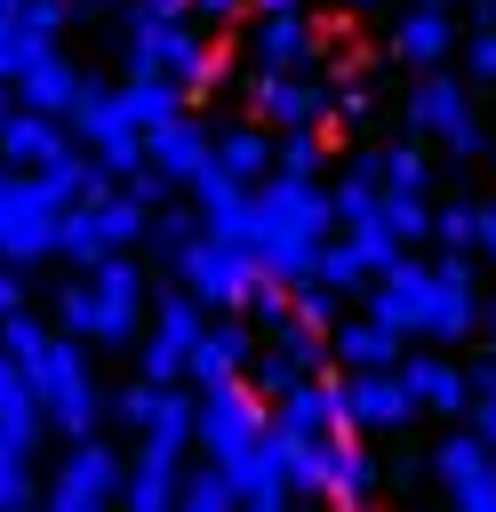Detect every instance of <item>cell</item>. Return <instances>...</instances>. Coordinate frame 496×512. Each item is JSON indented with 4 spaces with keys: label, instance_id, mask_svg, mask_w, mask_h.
<instances>
[{
    "label": "cell",
    "instance_id": "cell-12",
    "mask_svg": "<svg viewBox=\"0 0 496 512\" xmlns=\"http://www.w3.org/2000/svg\"><path fill=\"white\" fill-rule=\"evenodd\" d=\"M424 296H432V264L424 256H392L376 280H368V320H384L392 336H416V320H424Z\"/></svg>",
    "mask_w": 496,
    "mask_h": 512
},
{
    "label": "cell",
    "instance_id": "cell-48",
    "mask_svg": "<svg viewBox=\"0 0 496 512\" xmlns=\"http://www.w3.org/2000/svg\"><path fill=\"white\" fill-rule=\"evenodd\" d=\"M368 112H376L368 88H344V96H336V120H368Z\"/></svg>",
    "mask_w": 496,
    "mask_h": 512
},
{
    "label": "cell",
    "instance_id": "cell-21",
    "mask_svg": "<svg viewBox=\"0 0 496 512\" xmlns=\"http://www.w3.org/2000/svg\"><path fill=\"white\" fill-rule=\"evenodd\" d=\"M56 144H72V128H64L56 112L16 104V112H8V128H0V168H40Z\"/></svg>",
    "mask_w": 496,
    "mask_h": 512
},
{
    "label": "cell",
    "instance_id": "cell-2",
    "mask_svg": "<svg viewBox=\"0 0 496 512\" xmlns=\"http://www.w3.org/2000/svg\"><path fill=\"white\" fill-rule=\"evenodd\" d=\"M120 48H128V64L184 80V96H208V88H216V72H224V56L200 40L192 8H152V0H136V8H128V40H120Z\"/></svg>",
    "mask_w": 496,
    "mask_h": 512
},
{
    "label": "cell",
    "instance_id": "cell-47",
    "mask_svg": "<svg viewBox=\"0 0 496 512\" xmlns=\"http://www.w3.org/2000/svg\"><path fill=\"white\" fill-rule=\"evenodd\" d=\"M464 416H472V432H480V440H488V448H496V392H480V400H472V408H464Z\"/></svg>",
    "mask_w": 496,
    "mask_h": 512
},
{
    "label": "cell",
    "instance_id": "cell-3",
    "mask_svg": "<svg viewBox=\"0 0 496 512\" xmlns=\"http://www.w3.org/2000/svg\"><path fill=\"white\" fill-rule=\"evenodd\" d=\"M408 128L448 144V160H480L488 152V128L472 112V80H456L448 64H416V88H408Z\"/></svg>",
    "mask_w": 496,
    "mask_h": 512
},
{
    "label": "cell",
    "instance_id": "cell-16",
    "mask_svg": "<svg viewBox=\"0 0 496 512\" xmlns=\"http://www.w3.org/2000/svg\"><path fill=\"white\" fill-rule=\"evenodd\" d=\"M216 472L232 480V496H240L248 512H280V504H288V480H280V456H272V424H264L248 448L216 456Z\"/></svg>",
    "mask_w": 496,
    "mask_h": 512
},
{
    "label": "cell",
    "instance_id": "cell-40",
    "mask_svg": "<svg viewBox=\"0 0 496 512\" xmlns=\"http://www.w3.org/2000/svg\"><path fill=\"white\" fill-rule=\"evenodd\" d=\"M472 224H480V200H448V208H432V240H440V248H472Z\"/></svg>",
    "mask_w": 496,
    "mask_h": 512
},
{
    "label": "cell",
    "instance_id": "cell-23",
    "mask_svg": "<svg viewBox=\"0 0 496 512\" xmlns=\"http://www.w3.org/2000/svg\"><path fill=\"white\" fill-rule=\"evenodd\" d=\"M448 48H456V16L448 8H408L400 24H392V56L400 64H448Z\"/></svg>",
    "mask_w": 496,
    "mask_h": 512
},
{
    "label": "cell",
    "instance_id": "cell-9",
    "mask_svg": "<svg viewBox=\"0 0 496 512\" xmlns=\"http://www.w3.org/2000/svg\"><path fill=\"white\" fill-rule=\"evenodd\" d=\"M424 344H464L480 336V272H472V248H448L432 264V296H424V320H416Z\"/></svg>",
    "mask_w": 496,
    "mask_h": 512
},
{
    "label": "cell",
    "instance_id": "cell-51",
    "mask_svg": "<svg viewBox=\"0 0 496 512\" xmlns=\"http://www.w3.org/2000/svg\"><path fill=\"white\" fill-rule=\"evenodd\" d=\"M248 8H304V0H248Z\"/></svg>",
    "mask_w": 496,
    "mask_h": 512
},
{
    "label": "cell",
    "instance_id": "cell-41",
    "mask_svg": "<svg viewBox=\"0 0 496 512\" xmlns=\"http://www.w3.org/2000/svg\"><path fill=\"white\" fill-rule=\"evenodd\" d=\"M40 488H32V456L24 448H8L0 456V512H16V504H32Z\"/></svg>",
    "mask_w": 496,
    "mask_h": 512
},
{
    "label": "cell",
    "instance_id": "cell-54",
    "mask_svg": "<svg viewBox=\"0 0 496 512\" xmlns=\"http://www.w3.org/2000/svg\"><path fill=\"white\" fill-rule=\"evenodd\" d=\"M152 8H184V0H152Z\"/></svg>",
    "mask_w": 496,
    "mask_h": 512
},
{
    "label": "cell",
    "instance_id": "cell-7",
    "mask_svg": "<svg viewBox=\"0 0 496 512\" xmlns=\"http://www.w3.org/2000/svg\"><path fill=\"white\" fill-rule=\"evenodd\" d=\"M120 448L112 440H96V432H80V440H64V464H56V480L40 488L56 512H104V504H120Z\"/></svg>",
    "mask_w": 496,
    "mask_h": 512
},
{
    "label": "cell",
    "instance_id": "cell-43",
    "mask_svg": "<svg viewBox=\"0 0 496 512\" xmlns=\"http://www.w3.org/2000/svg\"><path fill=\"white\" fill-rule=\"evenodd\" d=\"M456 504H464V512H496V448H488V464L456 488Z\"/></svg>",
    "mask_w": 496,
    "mask_h": 512
},
{
    "label": "cell",
    "instance_id": "cell-29",
    "mask_svg": "<svg viewBox=\"0 0 496 512\" xmlns=\"http://www.w3.org/2000/svg\"><path fill=\"white\" fill-rule=\"evenodd\" d=\"M328 144H336V128H320V120H312V128H280V136H272V168H280V176H320Z\"/></svg>",
    "mask_w": 496,
    "mask_h": 512
},
{
    "label": "cell",
    "instance_id": "cell-42",
    "mask_svg": "<svg viewBox=\"0 0 496 512\" xmlns=\"http://www.w3.org/2000/svg\"><path fill=\"white\" fill-rule=\"evenodd\" d=\"M464 80H472V88L496 80V24H480V32L464 40Z\"/></svg>",
    "mask_w": 496,
    "mask_h": 512
},
{
    "label": "cell",
    "instance_id": "cell-8",
    "mask_svg": "<svg viewBox=\"0 0 496 512\" xmlns=\"http://www.w3.org/2000/svg\"><path fill=\"white\" fill-rule=\"evenodd\" d=\"M0 256L8 264L56 256V200L40 192L32 168H0Z\"/></svg>",
    "mask_w": 496,
    "mask_h": 512
},
{
    "label": "cell",
    "instance_id": "cell-36",
    "mask_svg": "<svg viewBox=\"0 0 496 512\" xmlns=\"http://www.w3.org/2000/svg\"><path fill=\"white\" fill-rule=\"evenodd\" d=\"M48 40H56V32H40V24H24V16H0V88H8Z\"/></svg>",
    "mask_w": 496,
    "mask_h": 512
},
{
    "label": "cell",
    "instance_id": "cell-24",
    "mask_svg": "<svg viewBox=\"0 0 496 512\" xmlns=\"http://www.w3.org/2000/svg\"><path fill=\"white\" fill-rule=\"evenodd\" d=\"M32 176H40V192H48L56 208H72V200H88V192H104V184H112V176H104V160H96V152H80V144H56Z\"/></svg>",
    "mask_w": 496,
    "mask_h": 512
},
{
    "label": "cell",
    "instance_id": "cell-30",
    "mask_svg": "<svg viewBox=\"0 0 496 512\" xmlns=\"http://www.w3.org/2000/svg\"><path fill=\"white\" fill-rule=\"evenodd\" d=\"M424 464H432V472H440V488L456 496V488H464V480H472V472L488 464V440H480L472 424H456V432H448V440H440V448H432Z\"/></svg>",
    "mask_w": 496,
    "mask_h": 512
},
{
    "label": "cell",
    "instance_id": "cell-14",
    "mask_svg": "<svg viewBox=\"0 0 496 512\" xmlns=\"http://www.w3.org/2000/svg\"><path fill=\"white\" fill-rule=\"evenodd\" d=\"M248 56H256L264 72H304V64L320 56V40H312L304 8H256V24H248Z\"/></svg>",
    "mask_w": 496,
    "mask_h": 512
},
{
    "label": "cell",
    "instance_id": "cell-46",
    "mask_svg": "<svg viewBox=\"0 0 496 512\" xmlns=\"http://www.w3.org/2000/svg\"><path fill=\"white\" fill-rule=\"evenodd\" d=\"M16 304H24V264L0 256V312H16Z\"/></svg>",
    "mask_w": 496,
    "mask_h": 512
},
{
    "label": "cell",
    "instance_id": "cell-1",
    "mask_svg": "<svg viewBox=\"0 0 496 512\" xmlns=\"http://www.w3.org/2000/svg\"><path fill=\"white\" fill-rule=\"evenodd\" d=\"M16 368L32 376L48 432L80 440V432H96V424H104V392H96V376H88V344H80L72 328H48V336L32 344V360H16Z\"/></svg>",
    "mask_w": 496,
    "mask_h": 512
},
{
    "label": "cell",
    "instance_id": "cell-13",
    "mask_svg": "<svg viewBox=\"0 0 496 512\" xmlns=\"http://www.w3.org/2000/svg\"><path fill=\"white\" fill-rule=\"evenodd\" d=\"M248 352H256V328H248L240 312L200 320V336H192V352H184V384H192V392H200V384H224V376H240Z\"/></svg>",
    "mask_w": 496,
    "mask_h": 512
},
{
    "label": "cell",
    "instance_id": "cell-53",
    "mask_svg": "<svg viewBox=\"0 0 496 512\" xmlns=\"http://www.w3.org/2000/svg\"><path fill=\"white\" fill-rule=\"evenodd\" d=\"M352 8H392V0H352Z\"/></svg>",
    "mask_w": 496,
    "mask_h": 512
},
{
    "label": "cell",
    "instance_id": "cell-6",
    "mask_svg": "<svg viewBox=\"0 0 496 512\" xmlns=\"http://www.w3.org/2000/svg\"><path fill=\"white\" fill-rule=\"evenodd\" d=\"M168 272L200 296V312H240V296H248V280H256V256L232 248V240H216V232H192Z\"/></svg>",
    "mask_w": 496,
    "mask_h": 512
},
{
    "label": "cell",
    "instance_id": "cell-52",
    "mask_svg": "<svg viewBox=\"0 0 496 512\" xmlns=\"http://www.w3.org/2000/svg\"><path fill=\"white\" fill-rule=\"evenodd\" d=\"M480 24H496V0H480Z\"/></svg>",
    "mask_w": 496,
    "mask_h": 512
},
{
    "label": "cell",
    "instance_id": "cell-27",
    "mask_svg": "<svg viewBox=\"0 0 496 512\" xmlns=\"http://www.w3.org/2000/svg\"><path fill=\"white\" fill-rule=\"evenodd\" d=\"M88 216H96V240H104V248H136V240H144V200H136L128 184L88 192Z\"/></svg>",
    "mask_w": 496,
    "mask_h": 512
},
{
    "label": "cell",
    "instance_id": "cell-31",
    "mask_svg": "<svg viewBox=\"0 0 496 512\" xmlns=\"http://www.w3.org/2000/svg\"><path fill=\"white\" fill-rule=\"evenodd\" d=\"M200 232V208H168V200H152L144 208V248L160 256V264H176V248Z\"/></svg>",
    "mask_w": 496,
    "mask_h": 512
},
{
    "label": "cell",
    "instance_id": "cell-32",
    "mask_svg": "<svg viewBox=\"0 0 496 512\" xmlns=\"http://www.w3.org/2000/svg\"><path fill=\"white\" fill-rule=\"evenodd\" d=\"M312 280H320V288H336V296H352V288H368L376 272L360 264V248H352V240H320V248H312Z\"/></svg>",
    "mask_w": 496,
    "mask_h": 512
},
{
    "label": "cell",
    "instance_id": "cell-4",
    "mask_svg": "<svg viewBox=\"0 0 496 512\" xmlns=\"http://www.w3.org/2000/svg\"><path fill=\"white\" fill-rule=\"evenodd\" d=\"M80 280H88V296H96V312H88V344H136V328H144V272H136V256L128 248H104V256H88L80 264Z\"/></svg>",
    "mask_w": 496,
    "mask_h": 512
},
{
    "label": "cell",
    "instance_id": "cell-33",
    "mask_svg": "<svg viewBox=\"0 0 496 512\" xmlns=\"http://www.w3.org/2000/svg\"><path fill=\"white\" fill-rule=\"evenodd\" d=\"M376 216L392 224V240H400V248L432 240V192H384V200H376Z\"/></svg>",
    "mask_w": 496,
    "mask_h": 512
},
{
    "label": "cell",
    "instance_id": "cell-15",
    "mask_svg": "<svg viewBox=\"0 0 496 512\" xmlns=\"http://www.w3.org/2000/svg\"><path fill=\"white\" fill-rule=\"evenodd\" d=\"M400 368V384L416 392V408H432V416H464L472 408V384H464V360H448V352H400L392 360Z\"/></svg>",
    "mask_w": 496,
    "mask_h": 512
},
{
    "label": "cell",
    "instance_id": "cell-19",
    "mask_svg": "<svg viewBox=\"0 0 496 512\" xmlns=\"http://www.w3.org/2000/svg\"><path fill=\"white\" fill-rule=\"evenodd\" d=\"M144 160H152V168H160V176H168V184H184V176H192V168H200V160H208V128H200V120H192V104H184V112H168V120H152V128H144Z\"/></svg>",
    "mask_w": 496,
    "mask_h": 512
},
{
    "label": "cell",
    "instance_id": "cell-39",
    "mask_svg": "<svg viewBox=\"0 0 496 512\" xmlns=\"http://www.w3.org/2000/svg\"><path fill=\"white\" fill-rule=\"evenodd\" d=\"M288 312H296L304 328H320V336H328V328H336V288H320V280H296V288H288Z\"/></svg>",
    "mask_w": 496,
    "mask_h": 512
},
{
    "label": "cell",
    "instance_id": "cell-45",
    "mask_svg": "<svg viewBox=\"0 0 496 512\" xmlns=\"http://www.w3.org/2000/svg\"><path fill=\"white\" fill-rule=\"evenodd\" d=\"M472 256L496 264V200H480V224H472Z\"/></svg>",
    "mask_w": 496,
    "mask_h": 512
},
{
    "label": "cell",
    "instance_id": "cell-38",
    "mask_svg": "<svg viewBox=\"0 0 496 512\" xmlns=\"http://www.w3.org/2000/svg\"><path fill=\"white\" fill-rule=\"evenodd\" d=\"M344 240L360 248V264H368V272H384V264L400 256V240H392V224H384V216H360V224H344Z\"/></svg>",
    "mask_w": 496,
    "mask_h": 512
},
{
    "label": "cell",
    "instance_id": "cell-5",
    "mask_svg": "<svg viewBox=\"0 0 496 512\" xmlns=\"http://www.w3.org/2000/svg\"><path fill=\"white\" fill-rule=\"evenodd\" d=\"M264 424H272V400H264L248 376L200 384V400H192V448H200L208 464H216V456H232V448H248Z\"/></svg>",
    "mask_w": 496,
    "mask_h": 512
},
{
    "label": "cell",
    "instance_id": "cell-10",
    "mask_svg": "<svg viewBox=\"0 0 496 512\" xmlns=\"http://www.w3.org/2000/svg\"><path fill=\"white\" fill-rule=\"evenodd\" d=\"M336 408H344L360 432H400V424H416V416H424L392 360H384V368H336Z\"/></svg>",
    "mask_w": 496,
    "mask_h": 512
},
{
    "label": "cell",
    "instance_id": "cell-20",
    "mask_svg": "<svg viewBox=\"0 0 496 512\" xmlns=\"http://www.w3.org/2000/svg\"><path fill=\"white\" fill-rule=\"evenodd\" d=\"M80 80H88V72H72V64L56 56V40H48V48H40L8 88H16V104H32V112H56V120H64V112H72V96H80Z\"/></svg>",
    "mask_w": 496,
    "mask_h": 512
},
{
    "label": "cell",
    "instance_id": "cell-34",
    "mask_svg": "<svg viewBox=\"0 0 496 512\" xmlns=\"http://www.w3.org/2000/svg\"><path fill=\"white\" fill-rule=\"evenodd\" d=\"M56 256H64V264H88V256H104V240H96V216H88V200L56 208Z\"/></svg>",
    "mask_w": 496,
    "mask_h": 512
},
{
    "label": "cell",
    "instance_id": "cell-17",
    "mask_svg": "<svg viewBox=\"0 0 496 512\" xmlns=\"http://www.w3.org/2000/svg\"><path fill=\"white\" fill-rule=\"evenodd\" d=\"M376 480H384V464L360 448V424L336 432V440H328V472H320V504H344V512H352V504L376 496Z\"/></svg>",
    "mask_w": 496,
    "mask_h": 512
},
{
    "label": "cell",
    "instance_id": "cell-44",
    "mask_svg": "<svg viewBox=\"0 0 496 512\" xmlns=\"http://www.w3.org/2000/svg\"><path fill=\"white\" fill-rule=\"evenodd\" d=\"M464 384H472V400L496 392V352H472V360H464Z\"/></svg>",
    "mask_w": 496,
    "mask_h": 512
},
{
    "label": "cell",
    "instance_id": "cell-49",
    "mask_svg": "<svg viewBox=\"0 0 496 512\" xmlns=\"http://www.w3.org/2000/svg\"><path fill=\"white\" fill-rule=\"evenodd\" d=\"M480 336H488V352H496V304H480Z\"/></svg>",
    "mask_w": 496,
    "mask_h": 512
},
{
    "label": "cell",
    "instance_id": "cell-25",
    "mask_svg": "<svg viewBox=\"0 0 496 512\" xmlns=\"http://www.w3.org/2000/svg\"><path fill=\"white\" fill-rule=\"evenodd\" d=\"M400 344H408V336H392V328L368 320V312L328 328V360H336V368H384V360H400Z\"/></svg>",
    "mask_w": 496,
    "mask_h": 512
},
{
    "label": "cell",
    "instance_id": "cell-18",
    "mask_svg": "<svg viewBox=\"0 0 496 512\" xmlns=\"http://www.w3.org/2000/svg\"><path fill=\"white\" fill-rule=\"evenodd\" d=\"M176 472H184L176 448L136 440V456L120 464V504H128V512H168V504H176Z\"/></svg>",
    "mask_w": 496,
    "mask_h": 512
},
{
    "label": "cell",
    "instance_id": "cell-35",
    "mask_svg": "<svg viewBox=\"0 0 496 512\" xmlns=\"http://www.w3.org/2000/svg\"><path fill=\"white\" fill-rule=\"evenodd\" d=\"M176 504H184V512H224V504H240V496H232V480H224L216 464H192V472H176Z\"/></svg>",
    "mask_w": 496,
    "mask_h": 512
},
{
    "label": "cell",
    "instance_id": "cell-37",
    "mask_svg": "<svg viewBox=\"0 0 496 512\" xmlns=\"http://www.w3.org/2000/svg\"><path fill=\"white\" fill-rule=\"evenodd\" d=\"M384 192H432V168L416 144H384Z\"/></svg>",
    "mask_w": 496,
    "mask_h": 512
},
{
    "label": "cell",
    "instance_id": "cell-50",
    "mask_svg": "<svg viewBox=\"0 0 496 512\" xmlns=\"http://www.w3.org/2000/svg\"><path fill=\"white\" fill-rule=\"evenodd\" d=\"M8 112H16V88H0V128H8Z\"/></svg>",
    "mask_w": 496,
    "mask_h": 512
},
{
    "label": "cell",
    "instance_id": "cell-28",
    "mask_svg": "<svg viewBox=\"0 0 496 512\" xmlns=\"http://www.w3.org/2000/svg\"><path fill=\"white\" fill-rule=\"evenodd\" d=\"M208 152H216V168H232L240 184H256V176L272 168V136H264L256 120H240V128H224V136H208Z\"/></svg>",
    "mask_w": 496,
    "mask_h": 512
},
{
    "label": "cell",
    "instance_id": "cell-11",
    "mask_svg": "<svg viewBox=\"0 0 496 512\" xmlns=\"http://www.w3.org/2000/svg\"><path fill=\"white\" fill-rule=\"evenodd\" d=\"M240 88H248V104H256L272 128H312V120H328V88L304 80V72H264V64H248Z\"/></svg>",
    "mask_w": 496,
    "mask_h": 512
},
{
    "label": "cell",
    "instance_id": "cell-26",
    "mask_svg": "<svg viewBox=\"0 0 496 512\" xmlns=\"http://www.w3.org/2000/svg\"><path fill=\"white\" fill-rule=\"evenodd\" d=\"M120 104H128V120H136V128H152V120L184 112L192 96H184V80H168V72H144V64H128V80H120Z\"/></svg>",
    "mask_w": 496,
    "mask_h": 512
},
{
    "label": "cell",
    "instance_id": "cell-22",
    "mask_svg": "<svg viewBox=\"0 0 496 512\" xmlns=\"http://www.w3.org/2000/svg\"><path fill=\"white\" fill-rule=\"evenodd\" d=\"M40 432H48V416H40V392H32V376H24V368L0 352V440L32 456V448H40Z\"/></svg>",
    "mask_w": 496,
    "mask_h": 512
}]
</instances>
